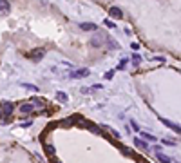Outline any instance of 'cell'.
I'll return each instance as SVG.
<instances>
[{"instance_id": "9a60e30c", "label": "cell", "mask_w": 181, "mask_h": 163, "mask_svg": "<svg viewBox=\"0 0 181 163\" xmlns=\"http://www.w3.org/2000/svg\"><path fill=\"white\" fill-rule=\"evenodd\" d=\"M156 156H158V159L161 161V163H170V161H172V159H170L168 156H165L163 152H156Z\"/></svg>"}, {"instance_id": "8fae6325", "label": "cell", "mask_w": 181, "mask_h": 163, "mask_svg": "<svg viewBox=\"0 0 181 163\" xmlns=\"http://www.w3.org/2000/svg\"><path fill=\"white\" fill-rule=\"evenodd\" d=\"M134 145H136L138 149H141V150H147V149H148L147 141H145V140H140V138H134Z\"/></svg>"}, {"instance_id": "44dd1931", "label": "cell", "mask_w": 181, "mask_h": 163, "mask_svg": "<svg viewBox=\"0 0 181 163\" xmlns=\"http://www.w3.org/2000/svg\"><path fill=\"white\" fill-rule=\"evenodd\" d=\"M112 76H114V71H107V73H105V76H103V78H105V80H111Z\"/></svg>"}, {"instance_id": "5b68a950", "label": "cell", "mask_w": 181, "mask_h": 163, "mask_svg": "<svg viewBox=\"0 0 181 163\" xmlns=\"http://www.w3.org/2000/svg\"><path fill=\"white\" fill-rule=\"evenodd\" d=\"M33 111H35V107H33L31 102H24L22 105H20V112H22V114H31Z\"/></svg>"}, {"instance_id": "277c9868", "label": "cell", "mask_w": 181, "mask_h": 163, "mask_svg": "<svg viewBox=\"0 0 181 163\" xmlns=\"http://www.w3.org/2000/svg\"><path fill=\"white\" fill-rule=\"evenodd\" d=\"M109 15H111L112 18H116V20H121V18H123V11H121L120 7H116V6H112V7L109 9Z\"/></svg>"}, {"instance_id": "7402d4cb", "label": "cell", "mask_w": 181, "mask_h": 163, "mask_svg": "<svg viewBox=\"0 0 181 163\" xmlns=\"http://www.w3.org/2000/svg\"><path fill=\"white\" fill-rule=\"evenodd\" d=\"M125 65H127V60L123 58V60L120 62V65H118V69H120V71H121V69H125Z\"/></svg>"}, {"instance_id": "cb8c5ba5", "label": "cell", "mask_w": 181, "mask_h": 163, "mask_svg": "<svg viewBox=\"0 0 181 163\" xmlns=\"http://www.w3.org/2000/svg\"><path fill=\"white\" fill-rule=\"evenodd\" d=\"M131 125H132V129H134V130H138V123H136V122H131Z\"/></svg>"}, {"instance_id": "30bf717a", "label": "cell", "mask_w": 181, "mask_h": 163, "mask_svg": "<svg viewBox=\"0 0 181 163\" xmlns=\"http://www.w3.org/2000/svg\"><path fill=\"white\" fill-rule=\"evenodd\" d=\"M80 27L83 31H96L98 29V26L96 24H91V22H83V24H80Z\"/></svg>"}, {"instance_id": "ffe728a7", "label": "cell", "mask_w": 181, "mask_h": 163, "mask_svg": "<svg viewBox=\"0 0 181 163\" xmlns=\"http://www.w3.org/2000/svg\"><path fill=\"white\" fill-rule=\"evenodd\" d=\"M103 24H105V26H107L109 29H116V24H114V22H111V20H105V22H103Z\"/></svg>"}, {"instance_id": "5bb4252c", "label": "cell", "mask_w": 181, "mask_h": 163, "mask_svg": "<svg viewBox=\"0 0 181 163\" xmlns=\"http://www.w3.org/2000/svg\"><path fill=\"white\" fill-rule=\"evenodd\" d=\"M107 46H109L111 49H120V43L116 42V40H112L111 36H107Z\"/></svg>"}, {"instance_id": "6da1fadb", "label": "cell", "mask_w": 181, "mask_h": 163, "mask_svg": "<svg viewBox=\"0 0 181 163\" xmlns=\"http://www.w3.org/2000/svg\"><path fill=\"white\" fill-rule=\"evenodd\" d=\"M44 56H45V49H42V47H36V49H33L31 53H27V58L33 60V62H40Z\"/></svg>"}, {"instance_id": "3957f363", "label": "cell", "mask_w": 181, "mask_h": 163, "mask_svg": "<svg viewBox=\"0 0 181 163\" xmlns=\"http://www.w3.org/2000/svg\"><path fill=\"white\" fill-rule=\"evenodd\" d=\"M102 35H103V33H102ZM102 35H94L92 38H91V46L92 47H102L103 46V42H107V36H102Z\"/></svg>"}, {"instance_id": "4fadbf2b", "label": "cell", "mask_w": 181, "mask_h": 163, "mask_svg": "<svg viewBox=\"0 0 181 163\" xmlns=\"http://www.w3.org/2000/svg\"><path fill=\"white\" fill-rule=\"evenodd\" d=\"M56 100H58V102H62V103H65V102L69 100V96L63 93V91H58V93H56Z\"/></svg>"}, {"instance_id": "8992f818", "label": "cell", "mask_w": 181, "mask_h": 163, "mask_svg": "<svg viewBox=\"0 0 181 163\" xmlns=\"http://www.w3.org/2000/svg\"><path fill=\"white\" fill-rule=\"evenodd\" d=\"M159 122H161L163 125H167L168 129H172V130H176V132L181 134V127H179V125H176V123H172V122H168V120H165V118H159Z\"/></svg>"}, {"instance_id": "ba28073f", "label": "cell", "mask_w": 181, "mask_h": 163, "mask_svg": "<svg viewBox=\"0 0 181 163\" xmlns=\"http://www.w3.org/2000/svg\"><path fill=\"white\" fill-rule=\"evenodd\" d=\"M83 127H87L91 132H94V134H102V129L98 127V125H94V123H91V122H85L83 123Z\"/></svg>"}, {"instance_id": "d6986e66", "label": "cell", "mask_w": 181, "mask_h": 163, "mask_svg": "<svg viewBox=\"0 0 181 163\" xmlns=\"http://www.w3.org/2000/svg\"><path fill=\"white\" fill-rule=\"evenodd\" d=\"M140 62H141L140 54H132V63H134V65H140Z\"/></svg>"}, {"instance_id": "9c48e42d", "label": "cell", "mask_w": 181, "mask_h": 163, "mask_svg": "<svg viewBox=\"0 0 181 163\" xmlns=\"http://www.w3.org/2000/svg\"><path fill=\"white\" fill-rule=\"evenodd\" d=\"M9 11H11L9 0H0V13H9Z\"/></svg>"}, {"instance_id": "ac0fdd59", "label": "cell", "mask_w": 181, "mask_h": 163, "mask_svg": "<svg viewBox=\"0 0 181 163\" xmlns=\"http://www.w3.org/2000/svg\"><path fill=\"white\" fill-rule=\"evenodd\" d=\"M26 89H29V91H33V93H38V87L36 85H33V83H22Z\"/></svg>"}, {"instance_id": "7a4b0ae2", "label": "cell", "mask_w": 181, "mask_h": 163, "mask_svg": "<svg viewBox=\"0 0 181 163\" xmlns=\"http://www.w3.org/2000/svg\"><path fill=\"white\" fill-rule=\"evenodd\" d=\"M13 111H15V103H11V102H6V103H2V112H0V120L9 118V116L13 114Z\"/></svg>"}, {"instance_id": "e0dca14e", "label": "cell", "mask_w": 181, "mask_h": 163, "mask_svg": "<svg viewBox=\"0 0 181 163\" xmlns=\"http://www.w3.org/2000/svg\"><path fill=\"white\" fill-rule=\"evenodd\" d=\"M141 138H143L145 141H152V143H154V141H156V136H152V134H148V132H141Z\"/></svg>"}, {"instance_id": "603a6c76", "label": "cell", "mask_w": 181, "mask_h": 163, "mask_svg": "<svg viewBox=\"0 0 181 163\" xmlns=\"http://www.w3.org/2000/svg\"><path fill=\"white\" fill-rule=\"evenodd\" d=\"M89 91H91V89H89V87H82V93H83V94H87Z\"/></svg>"}, {"instance_id": "2e32d148", "label": "cell", "mask_w": 181, "mask_h": 163, "mask_svg": "<svg viewBox=\"0 0 181 163\" xmlns=\"http://www.w3.org/2000/svg\"><path fill=\"white\" fill-rule=\"evenodd\" d=\"M29 102L33 103V105H38V107H44V105H45V102L42 100V98H31Z\"/></svg>"}, {"instance_id": "7c38bea8", "label": "cell", "mask_w": 181, "mask_h": 163, "mask_svg": "<svg viewBox=\"0 0 181 163\" xmlns=\"http://www.w3.org/2000/svg\"><path fill=\"white\" fill-rule=\"evenodd\" d=\"M44 150H45V154H47V156H55V150H56V149H55V145L45 143V145H44Z\"/></svg>"}, {"instance_id": "52a82bcc", "label": "cell", "mask_w": 181, "mask_h": 163, "mask_svg": "<svg viewBox=\"0 0 181 163\" xmlns=\"http://www.w3.org/2000/svg\"><path fill=\"white\" fill-rule=\"evenodd\" d=\"M89 74H91L89 69H78V71L71 73V78H82V76H89Z\"/></svg>"}]
</instances>
